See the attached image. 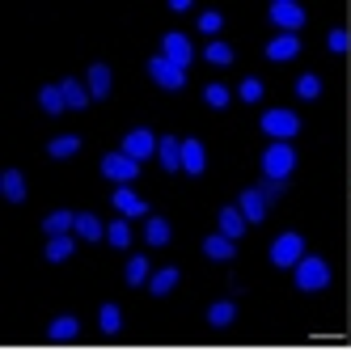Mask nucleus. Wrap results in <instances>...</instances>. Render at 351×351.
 Instances as JSON below:
<instances>
[{"label": "nucleus", "mask_w": 351, "mask_h": 351, "mask_svg": "<svg viewBox=\"0 0 351 351\" xmlns=\"http://www.w3.org/2000/svg\"><path fill=\"white\" fill-rule=\"evenodd\" d=\"M72 233H77L81 241H102V237H106L102 220H97L93 212H77V229H72Z\"/></svg>", "instance_id": "nucleus-25"}, {"label": "nucleus", "mask_w": 351, "mask_h": 351, "mask_svg": "<svg viewBox=\"0 0 351 351\" xmlns=\"http://www.w3.org/2000/svg\"><path fill=\"white\" fill-rule=\"evenodd\" d=\"M110 208L119 212V216H128V220H136V216H148V204L132 191V186H114V195H110Z\"/></svg>", "instance_id": "nucleus-11"}, {"label": "nucleus", "mask_w": 351, "mask_h": 351, "mask_svg": "<svg viewBox=\"0 0 351 351\" xmlns=\"http://www.w3.org/2000/svg\"><path fill=\"white\" fill-rule=\"evenodd\" d=\"M60 89H64V102H68V110H85L89 102H93V97H89V89L81 85V81H60Z\"/></svg>", "instance_id": "nucleus-26"}, {"label": "nucleus", "mask_w": 351, "mask_h": 351, "mask_svg": "<svg viewBox=\"0 0 351 351\" xmlns=\"http://www.w3.org/2000/svg\"><path fill=\"white\" fill-rule=\"evenodd\" d=\"M237 208L245 212V220H250V224H263V220H267V212H271V199H267V191H263V186H245V191H241V199H237Z\"/></svg>", "instance_id": "nucleus-9"}, {"label": "nucleus", "mask_w": 351, "mask_h": 351, "mask_svg": "<svg viewBox=\"0 0 351 351\" xmlns=\"http://www.w3.org/2000/svg\"><path fill=\"white\" fill-rule=\"evenodd\" d=\"M97 326H102V335H119L123 330V309L114 305V300H106V305L97 309Z\"/></svg>", "instance_id": "nucleus-30"}, {"label": "nucleus", "mask_w": 351, "mask_h": 351, "mask_svg": "<svg viewBox=\"0 0 351 351\" xmlns=\"http://www.w3.org/2000/svg\"><path fill=\"white\" fill-rule=\"evenodd\" d=\"M271 267H280V271H288V267H296L300 258H305V237H300L296 229H288V233H280L271 241Z\"/></svg>", "instance_id": "nucleus-2"}, {"label": "nucleus", "mask_w": 351, "mask_h": 351, "mask_svg": "<svg viewBox=\"0 0 351 351\" xmlns=\"http://www.w3.org/2000/svg\"><path fill=\"white\" fill-rule=\"evenodd\" d=\"M106 241H110L114 250H128V245H132V229H128V216H123V220H114L110 229H106Z\"/></svg>", "instance_id": "nucleus-33"}, {"label": "nucleus", "mask_w": 351, "mask_h": 351, "mask_svg": "<svg viewBox=\"0 0 351 351\" xmlns=\"http://www.w3.org/2000/svg\"><path fill=\"white\" fill-rule=\"evenodd\" d=\"M296 97H300V102H317V97H322V77H317V72H300V77H296Z\"/></svg>", "instance_id": "nucleus-31"}, {"label": "nucleus", "mask_w": 351, "mask_h": 351, "mask_svg": "<svg viewBox=\"0 0 351 351\" xmlns=\"http://www.w3.org/2000/svg\"><path fill=\"white\" fill-rule=\"evenodd\" d=\"M208 322L216 326V330L233 326V322H237V300H229V296H224V300H212V305H208Z\"/></svg>", "instance_id": "nucleus-21"}, {"label": "nucleus", "mask_w": 351, "mask_h": 351, "mask_svg": "<svg viewBox=\"0 0 351 351\" xmlns=\"http://www.w3.org/2000/svg\"><path fill=\"white\" fill-rule=\"evenodd\" d=\"M292 271H296V288L300 292H326L330 288V263L317 258V254H305Z\"/></svg>", "instance_id": "nucleus-1"}, {"label": "nucleus", "mask_w": 351, "mask_h": 351, "mask_svg": "<svg viewBox=\"0 0 351 351\" xmlns=\"http://www.w3.org/2000/svg\"><path fill=\"white\" fill-rule=\"evenodd\" d=\"M204 102H208L212 110H224V106L233 102V93L224 89V85H208V89H204Z\"/></svg>", "instance_id": "nucleus-34"}, {"label": "nucleus", "mask_w": 351, "mask_h": 351, "mask_svg": "<svg viewBox=\"0 0 351 351\" xmlns=\"http://www.w3.org/2000/svg\"><path fill=\"white\" fill-rule=\"evenodd\" d=\"M38 106H43L47 114H64V110H68L64 89H60V85H43V89H38Z\"/></svg>", "instance_id": "nucleus-29"}, {"label": "nucleus", "mask_w": 351, "mask_h": 351, "mask_svg": "<svg viewBox=\"0 0 351 351\" xmlns=\"http://www.w3.org/2000/svg\"><path fill=\"white\" fill-rule=\"evenodd\" d=\"M178 280H182L178 267H161V271H153V280H148V292H153V296H169L173 288H178Z\"/></svg>", "instance_id": "nucleus-20"}, {"label": "nucleus", "mask_w": 351, "mask_h": 351, "mask_svg": "<svg viewBox=\"0 0 351 351\" xmlns=\"http://www.w3.org/2000/svg\"><path fill=\"white\" fill-rule=\"evenodd\" d=\"M245 224H250V220H245V212H241L237 204H229V208H220V233H224V237H233V241H241V237H245Z\"/></svg>", "instance_id": "nucleus-16"}, {"label": "nucleus", "mask_w": 351, "mask_h": 351, "mask_svg": "<svg viewBox=\"0 0 351 351\" xmlns=\"http://www.w3.org/2000/svg\"><path fill=\"white\" fill-rule=\"evenodd\" d=\"M204 254H208L212 263H229V258H237V241L224 237V233H208V237H204Z\"/></svg>", "instance_id": "nucleus-14"}, {"label": "nucleus", "mask_w": 351, "mask_h": 351, "mask_svg": "<svg viewBox=\"0 0 351 351\" xmlns=\"http://www.w3.org/2000/svg\"><path fill=\"white\" fill-rule=\"evenodd\" d=\"M157 148H161V140L148 132V128H132L128 136H123V148H119V153H128L132 161H148Z\"/></svg>", "instance_id": "nucleus-8"}, {"label": "nucleus", "mask_w": 351, "mask_h": 351, "mask_svg": "<svg viewBox=\"0 0 351 351\" xmlns=\"http://www.w3.org/2000/svg\"><path fill=\"white\" fill-rule=\"evenodd\" d=\"M102 178H110L119 186H132L140 178V161H132L128 153H106L102 157Z\"/></svg>", "instance_id": "nucleus-6"}, {"label": "nucleus", "mask_w": 351, "mask_h": 351, "mask_svg": "<svg viewBox=\"0 0 351 351\" xmlns=\"http://www.w3.org/2000/svg\"><path fill=\"white\" fill-rule=\"evenodd\" d=\"M81 153V136H56L51 144H47V157H56V161H64V157H77Z\"/></svg>", "instance_id": "nucleus-27"}, {"label": "nucleus", "mask_w": 351, "mask_h": 351, "mask_svg": "<svg viewBox=\"0 0 351 351\" xmlns=\"http://www.w3.org/2000/svg\"><path fill=\"white\" fill-rule=\"evenodd\" d=\"M208 169V153L199 140H182V173H191V178H204Z\"/></svg>", "instance_id": "nucleus-13"}, {"label": "nucleus", "mask_w": 351, "mask_h": 351, "mask_svg": "<svg viewBox=\"0 0 351 351\" xmlns=\"http://www.w3.org/2000/svg\"><path fill=\"white\" fill-rule=\"evenodd\" d=\"M204 60L216 64V68H229V64L237 60V51H233L229 43H208V47H204Z\"/></svg>", "instance_id": "nucleus-32"}, {"label": "nucleus", "mask_w": 351, "mask_h": 351, "mask_svg": "<svg viewBox=\"0 0 351 351\" xmlns=\"http://www.w3.org/2000/svg\"><path fill=\"white\" fill-rule=\"evenodd\" d=\"M326 47H330L335 56H347L351 51V34L347 30H330V34H326Z\"/></svg>", "instance_id": "nucleus-36"}, {"label": "nucleus", "mask_w": 351, "mask_h": 351, "mask_svg": "<svg viewBox=\"0 0 351 351\" xmlns=\"http://www.w3.org/2000/svg\"><path fill=\"white\" fill-rule=\"evenodd\" d=\"M157 161H161L165 173H178V169H182V140H178V136H161Z\"/></svg>", "instance_id": "nucleus-15"}, {"label": "nucleus", "mask_w": 351, "mask_h": 351, "mask_svg": "<svg viewBox=\"0 0 351 351\" xmlns=\"http://www.w3.org/2000/svg\"><path fill=\"white\" fill-rule=\"evenodd\" d=\"M267 17L280 26V34H296L300 26L309 21V13L296 5V0H271V9H267Z\"/></svg>", "instance_id": "nucleus-5"}, {"label": "nucleus", "mask_w": 351, "mask_h": 351, "mask_svg": "<svg viewBox=\"0 0 351 351\" xmlns=\"http://www.w3.org/2000/svg\"><path fill=\"white\" fill-rule=\"evenodd\" d=\"M81 335V322L72 317V313H64V317H56L51 326H47V339H56V343H64V339H77Z\"/></svg>", "instance_id": "nucleus-28"}, {"label": "nucleus", "mask_w": 351, "mask_h": 351, "mask_svg": "<svg viewBox=\"0 0 351 351\" xmlns=\"http://www.w3.org/2000/svg\"><path fill=\"white\" fill-rule=\"evenodd\" d=\"M292 169H296V148L288 140L267 144V153H263V178H288Z\"/></svg>", "instance_id": "nucleus-3"}, {"label": "nucleus", "mask_w": 351, "mask_h": 351, "mask_svg": "<svg viewBox=\"0 0 351 351\" xmlns=\"http://www.w3.org/2000/svg\"><path fill=\"white\" fill-rule=\"evenodd\" d=\"M85 77H89V97L93 102H106L110 97V68L106 64H89Z\"/></svg>", "instance_id": "nucleus-17"}, {"label": "nucleus", "mask_w": 351, "mask_h": 351, "mask_svg": "<svg viewBox=\"0 0 351 351\" xmlns=\"http://www.w3.org/2000/svg\"><path fill=\"white\" fill-rule=\"evenodd\" d=\"M169 237H173L169 220H161V216H148V224H144V241L153 245V250H161V245H169Z\"/></svg>", "instance_id": "nucleus-24"}, {"label": "nucleus", "mask_w": 351, "mask_h": 351, "mask_svg": "<svg viewBox=\"0 0 351 351\" xmlns=\"http://www.w3.org/2000/svg\"><path fill=\"white\" fill-rule=\"evenodd\" d=\"M161 56L169 60V64H178V68H191V60H195V47H191V38L186 34H165L161 38Z\"/></svg>", "instance_id": "nucleus-10"}, {"label": "nucleus", "mask_w": 351, "mask_h": 351, "mask_svg": "<svg viewBox=\"0 0 351 351\" xmlns=\"http://www.w3.org/2000/svg\"><path fill=\"white\" fill-rule=\"evenodd\" d=\"M220 26H224V13H216V9L199 13V30H204V34H220Z\"/></svg>", "instance_id": "nucleus-37"}, {"label": "nucleus", "mask_w": 351, "mask_h": 351, "mask_svg": "<svg viewBox=\"0 0 351 351\" xmlns=\"http://www.w3.org/2000/svg\"><path fill=\"white\" fill-rule=\"evenodd\" d=\"M258 128H263L271 140H292V136H300V114H296V110H284V106H275V110H263Z\"/></svg>", "instance_id": "nucleus-4"}, {"label": "nucleus", "mask_w": 351, "mask_h": 351, "mask_svg": "<svg viewBox=\"0 0 351 351\" xmlns=\"http://www.w3.org/2000/svg\"><path fill=\"white\" fill-rule=\"evenodd\" d=\"M300 56V38L296 34H275L271 43H267V60L271 64H288V60H296Z\"/></svg>", "instance_id": "nucleus-12"}, {"label": "nucleus", "mask_w": 351, "mask_h": 351, "mask_svg": "<svg viewBox=\"0 0 351 351\" xmlns=\"http://www.w3.org/2000/svg\"><path fill=\"white\" fill-rule=\"evenodd\" d=\"M47 263H64V258H72L77 254V241H72V233H60V237H47Z\"/></svg>", "instance_id": "nucleus-23"}, {"label": "nucleus", "mask_w": 351, "mask_h": 351, "mask_svg": "<svg viewBox=\"0 0 351 351\" xmlns=\"http://www.w3.org/2000/svg\"><path fill=\"white\" fill-rule=\"evenodd\" d=\"M148 280H153V267H148V258H144V254L128 258V267H123V284H128V288H144Z\"/></svg>", "instance_id": "nucleus-19"}, {"label": "nucleus", "mask_w": 351, "mask_h": 351, "mask_svg": "<svg viewBox=\"0 0 351 351\" xmlns=\"http://www.w3.org/2000/svg\"><path fill=\"white\" fill-rule=\"evenodd\" d=\"M237 97H241V102H263V81L258 77H245L237 85Z\"/></svg>", "instance_id": "nucleus-35"}, {"label": "nucleus", "mask_w": 351, "mask_h": 351, "mask_svg": "<svg viewBox=\"0 0 351 351\" xmlns=\"http://www.w3.org/2000/svg\"><path fill=\"white\" fill-rule=\"evenodd\" d=\"M0 191H5L9 204H26V178H21V169H5V173H0Z\"/></svg>", "instance_id": "nucleus-22"}, {"label": "nucleus", "mask_w": 351, "mask_h": 351, "mask_svg": "<svg viewBox=\"0 0 351 351\" xmlns=\"http://www.w3.org/2000/svg\"><path fill=\"white\" fill-rule=\"evenodd\" d=\"M148 77H153L161 89H169V93H178V89H186V68H178V64H169L165 56H157V60H148Z\"/></svg>", "instance_id": "nucleus-7"}, {"label": "nucleus", "mask_w": 351, "mask_h": 351, "mask_svg": "<svg viewBox=\"0 0 351 351\" xmlns=\"http://www.w3.org/2000/svg\"><path fill=\"white\" fill-rule=\"evenodd\" d=\"M72 229H77V212H68V208H56L51 216H43L47 237H60V233H72Z\"/></svg>", "instance_id": "nucleus-18"}]
</instances>
